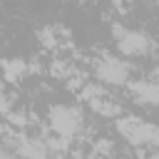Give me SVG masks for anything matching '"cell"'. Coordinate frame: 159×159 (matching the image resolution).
<instances>
[{
  "instance_id": "obj_1",
  "label": "cell",
  "mask_w": 159,
  "mask_h": 159,
  "mask_svg": "<svg viewBox=\"0 0 159 159\" xmlns=\"http://www.w3.org/2000/svg\"><path fill=\"white\" fill-rule=\"evenodd\" d=\"M47 124H50L52 134L75 139L82 132L84 114H82V109L77 104H52L50 112H47Z\"/></svg>"
},
{
  "instance_id": "obj_2",
  "label": "cell",
  "mask_w": 159,
  "mask_h": 159,
  "mask_svg": "<svg viewBox=\"0 0 159 159\" xmlns=\"http://www.w3.org/2000/svg\"><path fill=\"white\" fill-rule=\"evenodd\" d=\"M112 35H114V45H117L119 55H124V57H144L152 50V40L147 32H139V30H132L124 25H114Z\"/></svg>"
},
{
  "instance_id": "obj_3",
  "label": "cell",
  "mask_w": 159,
  "mask_h": 159,
  "mask_svg": "<svg viewBox=\"0 0 159 159\" xmlns=\"http://www.w3.org/2000/svg\"><path fill=\"white\" fill-rule=\"evenodd\" d=\"M94 75L99 82L104 84H114V87H122V84H129L132 82V65L122 57H114V55H102L94 65Z\"/></svg>"
},
{
  "instance_id": "obj_4",
  "label": "cell",
  "mask_w": 159,
  "mask_h": 159,
  "mask_svg": "<svg viewBox=\"0 0 159 159\" xmlns=\"http://www.w3.org/2000/svg\"><path fill=\"white\" fill-rule=\"evenodd\" d=\"M127 87L134 94V102L147 107H159V80H132Z\"/></svg>"
},
{
  "instance_id": "obj_5",
  "label": "cell",
  "mask_w": 159,
  "mask_h": 159,
  "mask_svg": "<svg viewBox=\"0 0 159 159\" xmlns=\"http://www.w3.org/2000/svg\"><path fill=\"white\" fill-rule=\"evenodd\" d=\"M2 75H5V84H17L20 80H25L30 75V65H27V60L7 57V60H2Z\"/></svg>"
},
{
  "instance_id": "obj_6",
  "label": "cell",
  "mask_w": 159,
  "mask_h": 159,
  "mask_svg": "<svg viewBox=\"0 0 159 159\" xmlns=\"http://www.w3.org/2000/svg\"><path fill=\"white\" fill-rule=\"evenodd\" d=\"M37 37H40V40H42V45H45V47H50V50L60 45V40H57V35H55V32H52L50 27H45V30H40V32H37Z\"/></svg>"
},
{
  "instance_id": "obj_7",
  "label": "cell",
  "mask_w": 159,
  "mask_h": 159,
  "mask_svg": "<svg viewBox=\"0 0 159 159\" xmlns=\"http://www.w3.org/2000/svg\"><path fill=\"white\" fill-rule=\"evenodd\" d=\"M152 144L159 147V124H154V129H152Z\"/></svg>"
},
{
  "instance_id": "obj_8",
  "label": "cell",
  "mask_w": 159,
  "mask_h": 159,
  "mask_svg": "<svg viewBox=\"0 0 159 159\" xmlns=\"http://www.w3.org/2000/svg\"><path fill=\"white\" fill-rule=\"evenodd\" d=\"M157 2H159V0H157Z\"/></svg>"
}]
</instances>
